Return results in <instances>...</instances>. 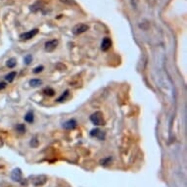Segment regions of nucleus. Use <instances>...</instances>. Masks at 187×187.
<instances>
[{
	"mask_svg": "<svg viewBox=\"0 0 187 187\" xmlns=\"http://www.w3.org/2000/svg\"><path fill=\"white\" fill-rule=\"evenodd\" d=\"M90 121L96 127H101V125H105V120H104V116H103V113L97 111L93 113L92 115L90 116Z\"/></svg>",
	"mask_w": 187,
	"mask_h": 187,
	"instance_id": "nucleus-1",
	"label": "nucleus"
},
{
	"mask_svg": "<svg viewBox=\"0 0 187 187\" xmlns=\"http://www.w3.org/2000/svg\"><path fill=\"white\" fill-rule=\"evenodd\" d=\"M89 29V27L87 25L85 24H77L76 25L75 27L73 29V33L75 34V36H79V34H81L85 32L86 30Z\"/></svg>",
	"mask_w": 187,
	"mask_h": 187,
	"instance_id": "nucleus-2",
	"label": "nucleus"
},
{
	"mask_svg": "<svg viewBox=\"0 0 187 187\" xmlns=\"http://www.w3.org/2000/svg\"><path fill=\"white\" fill-rule=\"evenodd\" d=\"M37 33H38V29H33L28 32L22 33L20 36V38L22 40H29V39H32V37L36 36Z\"/></svg>",
	"mask_w": 187,
	"mask_h": 187,
	"instance_id": "nucleus-3",
	"label": "nucleus"
},
{
	"mask_svg": "<svg viewBox=\"0 0 187 187\" xmlns=\"http://www.w3.org/2000/svg\"><path fill=\"white\" fill-rule=\"evenodd\" d=\"M90 136L96 137L99 140H104V139H105V132L102 131V130L99 128H94L90 131Z\"/></svg>",
	"mask_w": 187,
	"mask_h": 187,
	"instance_id": "nucleus-4",
	"label": "nucleus"
},
{
	"mask_svg": "<svg viewBox=\"0 0 187 187\" xmlns=\"http://www.w3.org/2000/svg\"><path fill=\"white\" fill-rule=\"evenodd\" d=\"M58 45V40H56V39H52V40H49V41H47L45 43V50L47 52H52V51H54L56 49V47H57Z\"/></svg>",
	"mask_w": 187,
	"mask_h": 187,
	"instance_id": "nucleus-5",
	"label": "nucleus"
},
{
	"mask_svg": "<svg viewBox=\"0 0 187 187\" xmlns=\"http://www.w3.org/2000/svg\"><path fill=\"white\" fill-rule=\"evenodd\" d=\"M76 125H77L76 121L75 119H71V120L67 121L66 123H64L63 127L67 130H72V129H75L76 127Z\"/></svg>",
	"mask_w": 187,
	"mask_h": 187,
	"instance_id": "nucleus-6",
	"label": "nucleus"
},
{
	"mask_svg": "<svg viewBox=\"0 0 187 187\" xmlns=\"http://www.w3.org/2000/svg\"><path fill=\"white\" fill-rule=\"evenodd\" d=\"M46 180H47V177L45 175H38L36 176V179H33L32 183L34 186H41L45 183Z\"/></svg>",
	"mask_w": 187,
	"mask_h": 187,
	"instance_id": "nucleus-7",
	"label": "nucleus"
},
{
	"mask_svg": "<svg viewBox=\"0 0 187 187\" xmlns=\"http://www.w3.org/2000/svg\"><path fill=\"white\" fill-rule=\"evenodd\" d=\"M11 178L14 181H21L22 180V172L20 168H15L11 173Z\"/></svg>",
	"mask_w": 187,
	"mask_h": 187,
	"instance_id": "nucleus-8",
	"label": "nucleus"
},
{
	"mask_svg": "<svg viewBox=\"0 0 187 187\" xmlns=\"http://www.w3.org/2000/svg\"><path fill=\"white\" fill-rule=\"evenodd\" d=\"M112 46V41L109 37H105L104 39L102 40V43H101V49L103 51H107L110 47Z\"/></svg>",
	"mask_w": 187,
	"mask_h": 187,
	"instance_id": "nucleus-9",
	"label": "nucleus"
},
{
	"mask_svg": "<svg viewBox=\"0 0 187 187\" xmlns=\"http://www.w3.org/2000/svg\"><path fill=\"white\" fill-rule=\"evenodd\" d=\"M25 121H27V123H29V124L33 123L34 117H33V113H32V111H29L27 114H25Z\"/></svg>",
	"mask_w": 187,
	"mask_h": 187,
	"instance_id": "nucleus-10",
	"label": "nucleus"
},
{
	"mask_svg": "<svg viewBox=\"0 0 187 187\" xmlns=\"http://www.w3.org/2000/svg\"><path fill=\"white\" fill-rule=\"evenodd\" d=\"M41 84H42V80L39 79H33L29 80V85L32 87H37V86H39Z\"/></svg>",
	"mask_w": 187,
	"mask_h": 187,
	"instance_id": "nucleus-11",
	"label": "nucleus"
},
{
	"mask_svg": "<svg viewBox=\"0 0 187 187\" xmlns=\"http://www.w3.org/2000/svg\"><path fill=\"white\" fill-rule=\"evenodd\" d=\"M16 76H17V73H16V72H11V73H8V75H6L5 80H6L8 82H13V80H15Z\"/></svg>",
	"mask_w": 187,
	"mask_h": 187,
	"instance_id": "nucleus-12",
	"label": "nucleus"
},
{
	"mask_svg": "<svg viewBox=\"0 0 187 187\" xmlns=\"http://www.w3.org/2000/svg\"><path fill=\"white\" fill-rule=\"evenodd\" d=\"M17 65V60L15 58H11L7 61V63H6V66L8 68H10V69H13V68H15V66Z\"/></svg>",
	"mask_w": 187,
	"mask_h": 187,
	"instance_id": "nucleus-13",
	"label": "nucleus"
},
{
	"mask_svg": "<svg viewBox=\"0 0 187 187\" xmlns=\"http://www.w3.org/2000/svg\"><path fill=\"white\" fill-rule=\"evenodd\" d=\"M69 94H70V91H69V90H66V91H65V92H64V93H63L62 95H61V96L57 99V101H58V102H64L65 100H66V99L68 98Z\"/></svg>",
	"mask_w": 187,
	"mask_h": 187,
	"instance_id": "nucleus-14",
	"label": "nucleus"
},
{
	"mask_svg": "<svg viewBox=\"0 0 187 187\" xmlns=\"http://www.w3.org/2000/svg\"><path fill=\"white\" fill-rule=\"evenodd\" d=\"M16 130L18 131L19 133L21 134H23L25 132V124H17V127H16Z\"/></svg>",
	"mask_w": 187,
	"mask_h": 187,
	"instance_id": "nucleus-15",
	"label": "nucleus"
},
{
	"mask_svg": "<svg viewBox=\"0 0 187 187\" xmlns=\"http://www.w3.org/2000/svg\"><path fill=\"white\" fill-rule=\"evenodd\" d=\"M43 93H44L45 95H48V96H53V95L55 94V90L51 87H46L44 90H43Z\"/></svg>",
	"mask_w": 187,
	"mask_h": 187,
	"instance_id": "nucleus-16",
	"label": "nucleus"
},
{
	"mask_svg": "<svg viewBox=\"0 0 187 187\" xmlns=\"http://www.w3.org/2000/svg\"><path fill=\"white\" fill-rule=\"evenodd\" d=\"M112 162V158L111 157H109V158H105V159H103L101 162H100V164L102 165V166H108L109 164H111Z\"/></svg>",
	"mask_w": 187,
	"mask_h": 187,
	"instance_id": "nucleus-17",
	"label": "nucleus"
},
{
	"mask_svg": "<svg viewBox=\"0 0 187 187\" xmlns=\"http://www.w3.org/2000/svg\"><path fill=\"white\" fill-rule=\"evenodd\" d=\"M24 61H25V63L27 64V65H29L30 63L32 62V55H29V54L27 55V56H25V57Z\"/></svg>",
	"mask_w": 187,
	"mask_h": 187,
	"instance_id": "nucleus-18",
	"label": "nucleus"
},
{
	"mask_svg": "<svg viewBox=\"0 0 187 187\" xmlns=\"http://www.w3.org/2000/svg\"><path fill=\"white\" fill-rule=\"evenodd\" d=\"M38 143H39V142H38V140H37V139H36V137H34V138L32 139V141H30L29 144H30V146H32V147L36 148V147L38 146Z\"/></svg>",
	"mask_w": 187,
	"mask_h": 187,
	"instance_id": "nucleus-19",
	"label": "nucleus"
},
{
	"mask_svg": "<svg viewBox=\"0 0 187 187\" xmlns=\"http://www.w3.org/2000/svg\"><path fill=\"white\" fill-rule=\"evenodd\" d=\"M43 70H44V67H43L42 65H40V66H37L36 68L33 69V73H39L43 71Z\"/></svg>",
	"mask_w": 187,
	"mask_h": 187,
	"instance_id": "nucleus-20",
	"label": "nucleus"
},
{
	"mask_svg": "<svg viewBox=\"0 0 187 187\" xmlns=\"http://www.w3.org/2000/svg\"><path fill=\"white\" fill-rule=\"evenodd\" d=\"M61 1L65 4H68V5H73V4H75V2H73V0H61Z\"/></svg>",
	"mask_w": 187,
	"mask_h": 187,
	"instance_id": "nucleus-21",
	"label": "nucleus"
},
{
	"mask_svg": "<svg viewBox=\"0 0 187 187\" xmlns=\"http://www.w3.org/2000/svg\"><path fill=\"white\" fill-rule=\"evenodd\" d=\"M6 83H5V82H0V90H2V89H4V88H5L6 87Z\"/></svg>",
	"mask_w": 187,
	"mask_h": 187,
	"instance_id": "nucleus-22",
	"label": "nucleus"
}]
</instances>
